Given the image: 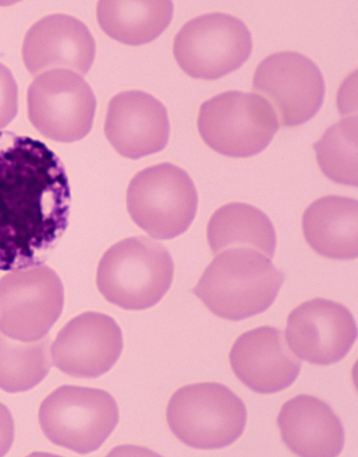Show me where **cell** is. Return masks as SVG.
Instances as JSON below:
<instances>
[{
	"label": "cell",
	"instance_id": "23",
	"mask_svg": "<svg viewBox=\"0 0 358 457\" xmlns=\"http://www.w3.org/2000/svg\"><path fill=\"white\" fill-rule=\"evenodd\" d=\"M17 110L16 81L10 69L0 62V129L15 118Z\"/></svg>",
	"mask_w": 358,
	"mask_h": 457
},
{
	"label": "cell",
	"instance_id": "19",
	"mask_svg": "<svg viewBox=\"0 0 358 457\" xmlns=\"http://www.w3.org/2000/svg\"><path fill=\"white\" fill-rule=\"evenodd\" d=\"M207 239L214 255L232 248H247L273 257L276 235L269 218L250 204H227L212 215L207 227Z\"/></svg>",
	"mask_w": 358,
	"mask_h": 457
},
{
	"label": "cell",
	"instance_id": "12",
	"mask_svg": "<svg viewBox=\"0 0 358 457\" xmlns=\"http://www.w3.org/2000/svg\"><path fill=\"white\" fill-rule=\"evenodd\" d=\"M357 337L356 321L344 305L324 298L306 301L289 314L286 339L301 359L328 365L343 358Z\"/></svg>",
	"mask_w": 358,
	"mask_h": 457
},
{
	"label": "cell",
	"instance_id": "15",
	"mask_svg": "<svg viewBox=\"0 0 358 457\" xmlns=\"http://www.w3.org/2000/svg\"><path fill=\"white\" fill-rule=\"evenodd\" d=\"M105 135L122 156L136 160L163 150L168 143L170 124L163 104L141 90H128L109 101Z\"/></svg>",
	"mask_w": 358,
	"mask_h": 457
},
{
	"label": "cell",
	"instance_id": "18",
	"mask_svg": "<svg viewBox=\"0 0 358 457\" xmlns=\"http://www.w3.org/2000/svg\"><path fill=\"white\" fill-rule=\"evenodd\" d=\"M305 239L319 255L334 260L358 255V202L329 195L311 203L302 218Z\"/></svg>",
	"mask_w": 358,
	"mask_h": 457
},
{
	"label": "cell",
	"instance_id": "21",
	"mask_svg": "<svg viewBox=\"0 0 358 457\" xmlns=\"http://www.w3.org/2000/svg\"><path fill=\"white\" fill-rule=\"evenodd\" d=\"M48 336L33 342L10 338L0 331V388L23 392L38 384L52 366Z\"/></svg>",
	"mask_w": 358,
	"mask_h": 457
},
{
	"label": "cell",
	"instance_id": "4",
	"mask_svg": "<svg viewBox=\"0 0 358 457\" xmlns=\"http://www.w3.org/2000/svg\"><path fill=\"white\" fill-rule=\"evenodd\" d=\"M166 419L173 433L191 447L213 449L229 446L243 433L247 419L243 402L215 382L181 387L171 396Z\"/></svg>",
	"mask_w": 358,
	"mask_h": 457
},
{
	"label": "cell",
	"instance_id": "1",
	"mask_svg": "<svg viewBox=\"0 0 358 457\" xmlns=\"http://www.w3.org/2000/svg\"><path fill=\"white\" fill-rule=\"evenodd\" d=\"M64 167L43 142L0 131V270L42 265L68 225Z\"/></svg>",
	"mask_w": 358,
	"mask_h": 457
},
{
	"label": "cell",
	"instance_id": "22",
	"mask_svg": "<svg viewBox=\"0 0 358 457\" xmlns=\"http://www.w3.org/2000/svg\"><path fill=\"white\" fill-rule=\"evenodd\" d=\"M357 115L343 118L329 127L313 145L322 173L339 184L358 185Z\"/></svg>",
	"mask_w": 358,
	"mask_h": 457
},
{
	"label": "cell",
	"instance_id": "20",
	"mask_svg": "<svg viewBox=\"0 0 358 457\" xmlns=\"http://www.w3.org/2000/svg\"><path fill=\"white\" fill-rule=\"evenodd\" d=\"M171 1L101 0L96 17L102 30L112 38L129 45H139L157 38L173 17Z\"/></svg>",
	"mask_w": 358,
	"mask_h": 457
},
{
	"label": "cell",
	"instance_id": "5",
	"mask_svg": "<svg viewBox=\"0 0 358 457\" xmlns=\"http://www.w3.org/2000/svg\"><path fill=\"white\" fill-rule=\"evenodd\" d=\"M197 205V192L189 174L169 162L138 171L127 191L131 218L157 239H170L185 232L194 219Z\"/></svg>",
	"mask_w": 358,
	"mask_h": 457
},
{
	"label": "cell",
	"instance_id": "2",
	"mask_svg": "<svg viewBox=\"0 0 358 457\" xmlns=\"http://www.w3.org/2000/svg\"><path fill=\"white\" fill-rule=\"evenodd\" d=\"M284 280V273L263 254L232 248L219 253L192 291L215 315L240 321L266 311Z\"/></svg>",
	"mask_w": 358,
	"mask_h": 457
},
{
	"label": "cell",
	"instance_id": "8",
	"mask_svg": "<svg viewBox=\"0 0 358 457\" xmlns=\"http://www.w3.org/2000/svg\"><path fill=\"white\" fill-rule=\"evenodd\" d=\"M252 48L250 31L240 19L210 13L186 22L173 41V55L189 76L215 80L241 67Z\"/></svg>",
	"mask_w": 358,
	"mask_h": 457
},
{
	"label": "cell",
	"instance_id": "24",
	"mask_svg": "<svg viewBox=\"0 0 358 457\" xmlns=\"http://www.w3.org/2000/svg\"><path fill=\"white\" fill-rule=\"evenodd\" d=\"M15 435L13 416L6 405L0 402V456L11 447Z\"/></svg>",
	"mask_w": 358,
	"mask_h": 457
},
{
	"label": "cell",
	"instance_id": "6",
	"mask_svg": "<svg viewBox=\"0 0 358 457\" xmlns=\"http://www.w3.org/2000/svg\"><path fill=\"white\" fill-rule=\"evenodd\" d=\"M197 127L203 141L217 153L247 157L264 150L279 125L272 106L262 96L231 90L201 104Z\"/></svg>",
	"mask_w": 358,
	"mask_h": 457
},
{
	"label": "cell",
	"instance_id": "3",
	"mask_svg": "<svg viewBox=\"0 0 358 457\" xmlns=\"http://www.w3.org/2000/svg\"><path fill=\"white\" fill-rule=\"evenodd\" d=\"M174 272L172 258L160 243L137 236L110 247L101 258L96 285L109 302L127 310L156 304L169 289Z\"/></svg>",
	"mask_w": 358,
	"mask_h": 457
},
{
	"label": "cell",
	"instance_id": "9",
	"mask_svg": "<svg viewBox=\"0 0 358 457\" xmlns=\"http://www.w3.org/2000/svg\"><path fill=\"white\" fill-rule=\"evenodd\" d=\"M96 100L78 73L55 69L36 76L27 90L28 116L43 136L58 142L80 140L91 130Z\"/></svg>",
	"mask_w": 358,
	"mask_h": 457
},
{
	"label": "cell",
	"instance_id": "14",
	"mask_svg": "<svg viewBox=\"0 0 358 457\" xmlns=\"http://www.w3.org/2000/svg\"><path fill=\"white\" fill-rule=\"evenodd\" d=\"M96 43L87 27L63 13L42 17L25 34L22 54L31 76L48 70L65 69L80 76L91 68Z\"/></svg>",
	"mask_w": 358,
	"mask_h": 457
},
{
	"label": "cell",
	"instance_id": "13",
	"mask_svg": "<svg viewBox=\"0 0 358 457\" xmlns=\"http://www.w3.org/2000/svg\"><path fill=\"white\" fill-rule=\"evenodd\" d=\"M123 349L120 328L110 316L84 312L69 321L51 346L53 364L77 378H96L117 362Z\"/></svg>",
	"mask_w": 358,
	"mask_h": 457
},
{
	"label": "cell",
	"instance_id": "10",
	"mask_svg": "<svg viewBox=\"0 0 358 457\" xmlns=\"http://www.w3.org/2000/svg\"><path fill=\"white\" fill-rule=\"evenodd\" d=\"M64 287L57 273L40 265L0 279V331L22 342L38 340L61 315Z\"/></svg>",
	"mask_w": 358,
	"mask_h": 457
},
{
	"label": "cell",
	"instance_id": "11",
	"mask_svg": "<svg viewBox=\"0 0 358 457\" xmlns=\"http://www.w3.org/2000/svg\"><path fill=\"white\" fill-rule=\"evenodd\" d=\"M252 83L253 90L264 95L284 127L308 121L323 102L322 73L299 52L284 51L266 57L257 66Z\"/></svg>",
	"mask_w": 358,
	"mask_h": 457
},
{
	"label": "cell",
	"instance_id": "7",
	"mask_svg": "<svg viewBox=\"0 0 358 457\" xmlns=\"http://www.w3.org/2000/svg\"><path fill=\"white\" fill-rule=\"evenodd\" d=\"M38 421L53 444L79 454L98 449L119 421L115 399L95 388L62 386L41 402Z\"/></svg>",
	"mask_w": 358,
	"mask_h": 457
},
{
	"label": "cell",
	"instance_id": "17",
	"mask_svg": "<svg viewBox=\"0 0 358 457\" xmlns=\"http://www.w3.org/2000/svg\"><path fill=\"white\" fill-rule=\"evenodd\" d=\"M288 449L304 457H334L345 442L344 428L331 407L322 400L299 395L286 402L277 418Z\"/></svg>",
	"mask_w": 358,
	"mask_h": 457
},
{
	"label": "cell",
	"instance_id": "16",
	"mask_svg": "<svg viewBox=\"0 0 358 457\" xmlns=\"http://www.w3.org/2000/svg\"><path fill=\"white\" fill-rule=\"evenodd\" d=\"M229 361L237 378L262 394L289 386L298 377L301 365L287 345L282 331L267 325L239 336L230 351Z\"/></svg>",
	"mask_w": 358,
	"mask_h": 457
}]
</instances>
